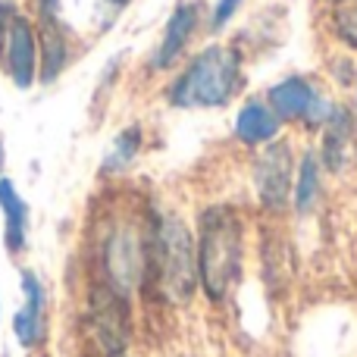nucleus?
<instances>
[{
  "mask_svg": "<svg viewBox=\"0 0 357 357\" xmlns=\"http://www.w3.org/2000/svg\"><path fill=\"white\" fill-rule=\"evenodd\" d=\"M197 282L210 301H226L241 273V216L226 204L201 213L197 229Z\"/></svg>",
  "mask_w": 357,
  "mask_h": 357,
  "instance_id": "1",
  "label": "nucleus"
},
{
  "mask_svg": "<svg viewBox=\"0 0 357 357\" xmlns=\"http://www.w3.org/2000/svg\"><path fill=\"white\" fill-rule=\"evenodd\" d=\"M241 85L238 54L222 44L204 47L195 60L176 75L167 100L178 110H204V107H226Z\"/></svg>",
  "mask_w": 357,
  "mask_h": 357,
  "instance_id": "2",
  "label": "nucleus"
},
{
  "mask_svg": "<svg viewBox=\"0 0 357 357\" xmlns=\"http://www.w3.org/2000/svg\"><path fill=\"white\" fill-rule=\"evenodd\" d=\"M151 270L169 304H188L197 282V241L178 216H160L151 232Z\"/></svg>",
  "mask_w": 357,
  "mask_h": 357,
  "instance_id": "3",
  "label": "nucleus"
},
{
  "mask_svg": "<svg viewBox=\"0 0 357 357\" xmlns=\"http://www.w3.org/2000/svg\"><path fill=\"white\" fill-rule=\"evenodd\" d=\"M100 273L107 289L132 298L151 273V235L132 220L113 222L100 238Z\"/></svg>",
  "mask_w": 357,
  "mask_h": 357,
  "instance_id": "4",
  "label": "nucleus"
},
{
  "mask_svg": "<svg viewBox=\"0 0 357 357\" xmlns=\"http://www.w3.org/2000/svg\"><path fill=\"white\" fill-rule=\"evenodd\" d=\"M88 335H91L98 354L104 357H119L129 348L132 335V320H129V298L116 295L113 289H107L104 282L94 285L91 298H88Z\"/></svg>",
  "mask_w": 357,
  "mask_h": 357,
  "instance_id": "5",
  "label": "nucleus"
},
{
  "mask_svg": "<svg viewBox=\"0 0 357 357\" xmlns=\"http://www.w3.org/2000/svg\"><path fill=\"white\" fill-rule=\"evenodd\" d=\"M291 182H295V157L289 142L264 144L260 157L254 160V191L264 210L282 213L291 201Z\"/></svg>",
  "mask_w": 357,
  "mask_h": 357,
  "instance_id": "6",
  "label": "nucleus"
},
{
  "mask_svg": "<svg viewBox=\"0 0 357 357\" xmlns=\"http://www.w3.org/2000/svg\"><path fill=\"white\" fill-rule=\"evenodd\" d=\"M266 104L279 116V123H304V126H323L333 113V104L320 98L314 85L301 75H289V79L276 82L266 91Z\"/></svg>",
  "mask_w": 357,
  "mask_h": 357,
  "instance_id": "7",
  "label": "nucleus"
},
{
  "mask_svg": "<svg viewBox=\"0 0 357 357\" xmlns=\"http://www.w3.org/2000/svg\"><path fill=\"white\" fill-rule=\"evenodd\" d=\"M19 289H22V307L13 317V335L25 351H35L47 339V289L31 270L19 273Z\"/></svg>",
  "mask_w": 357,
  "mask_h": 357,
  "instance_id": "8",
  "label": "nucleus"
},
{
  "mask_svg": "<svg viewBox=\"0 0 357 357\" xmlns=\"http://www.w3.org/2000/svg\"><path fill=\"white\" fill-rule=\"evenodd\" d=\"M3 66L10 82L19 91H29L38 82V35L31 19L13 16L10 31H6V44H3Z\"/></svg>",
  "mask_w": 357,
  "mask_h": 357,
  "instance_id": "9",
  "label": "nucleus"
},
{
  "mask_svg": "<svg viewBox=\"0 0 357 357\" xmlns=\"http://www.w3.org/2000/svg\"><path fill=\"white\" fill-rule=\"evenodd\" d=\"M197 22H201V6L197 3H178L173 10V16L167 19V29H163V38L160 44H157L154 56H151V66L154 69H169L176 66V60L185 54V47H188L191 35H195Z\"/></svg>",
  "mask_w": 357,
  "mask_h": 357,
  "instance_id": "10",
  "label": "nucleus"
},
{
  "mask_svg": "<svg viewBox=\"0 0 357 357\" xmlns=\"http://www.w3.org/2000/svg\"><path fill=\"white\" fill-rule=\"evenodd\" d=\"M0 210H3V245L6 254H22L29 248V204L25 197L16 191L13 178L0 176Z\"/></svg>",
  "mask_w": 357,
  "mask_h": 357,
  "instance_id": "11",
  "label": "nucleus"
},
{
  "mask_svg": "<svg viewBox=\"0 0 357 357\" xmlns=\"http://www.w3.org/2000/svg\"><path fill=\"white\" fill-rule=\"evenodd\" d=\"M69 63V38L60 19L41 22V38H38V82L50 85L60 79V73Z\"/></svg>",
  "mask_w": 357,
  "mask_h": 357,
  "instance_id": "12",
  "label": "nucleus"
},
{
  "mask_svg": "<svg viewBox=\"0 0 357 357\" xmlns=\"http://www.w3.org/2000/svg\"><path fill=\"white\" fill-rule=\"evenodd\" d=\"M279 116L270 110L266 100H248L235 113V135L245 144H270L279 135Z\"/></svg>",
  "mask_w": 357,
  "mask_h": 357,
  "instance_id": "13",
  "label": "nucleus"
},
{
  "mask_svg": "<svg viewBox=\"0 0 357 357\" xmlns=\"http://www.w3.org/2000/svg\"><path fill=\"white\" fill-rule=\"evenodd\" d=\"M351 154V119L342 107H333L326 119V135H323V157L329 169H342Z\"/></svg>",
  "mask_w": 357,
  "mask_h": 357,
  "instance_id": "14",
  "label": "nucleus"
},
{
  "mask_svg": "<svg viewBox=\"0 0 357 357\" xmlns=\"http://www.w3.org/2000/svg\"><path fill=\"white\" fill-rule=\"evenodd\" d=\"M138 151H142V126L135 123L113 138L110 151H107V157H104V173L116 176V173H123V169H129L132 160L138 157Z\"/></svg>",
  "mask_w": 357,
  "mask_h": 357,
  "instance_id": "15",
  "label": "nucleus"
},
{
  "mask_svg": "<svg viewBox=\"0 0 357 357\" xmlns=\"http://www.w3.org/2000/svg\"><path fill=\"white\" fill-rule=\"evenodd\" d=\"M320 197V163L314 154L301 157V167L295 169V210L307 213Z\"/></svg>",
  "mask_w": 357,
  "mask_h": 357,
  "instance_id": "16",
  "label": "nucleus"
},
{
  "mask_svg": "<svg viewBox=\"0 0 357 357\" xmlns=\"http://www.w3.org/2000/svg\"><path fill=\"white\" fill-rule=\"evenodd\" d=\"M333 29L339 41L357 47V0H339L333 3Z\"/></svg>",
  "mask_w": 357,
  "mask_h": 357,
  "instance_id": "17",
  "label": "nucleus"
},
{
  "mask_svg": "<svg viewBox=\"0 0 357 357\" xmlns=\"http://www.w3.org/2000/svg\"><path fill=\"white\" fill-rule=\"evenodd\" d=\"M285 241L279 238V235H266L264 241V266H266V279H282L285 282V257H289V251H285Z\"/></svg>",
  "mask_w": 357,
  "mask_h": 357,
  "instance_id": "18",
  "label": "nucleus"
},
{
  "mask_svg": "<svg viewBox=\"0 0 357 357\" xmlns=\"http://www.w3.org/2000/svg\"><path fill=\"white\" fill-rule=\"evenodd\" d=\"M241 3H245V0H216L213 16H210V25H213V29H222L229 19H235V13L241 10Z\"/></svg>",
  "mask_w": 357,
  "mask_h": 357,
  "instance_id": "19",
  "label": "nucleus"
},
{
  "mask_svg": "<svg viewBox=\"0 0 357 357\" xmlns=\"http://www.w3.org/2000/svg\"><path fill=\"white\" fill-rule=\"evenodd\" d=\"M13 16H16V13H13V6L0 0V60H3V44H6V31H10Z\"/></svg>",
  "mask_w": 357,
  "mask_h": 357,
  "instance_id": "20",
  "label": "nucleus"
},
{
  "mask_svg": "<svg viewBox=\"0 0 357 357\" xmlns=\"http://www.w3.org/2000/svg\"><path fill=\"white\" fill-rule=\"evenodd\" d=\"M107 3H113V6H126L129 0H107Z\"/></svg>",
  "mask_w": 357,
  "mask_h": 357,
  "instance_id": "21",
  "label": "nucleus"
},
{
  "mask_svg": "<svg viewBox=\"0 0 357 357\" xmlns=\"http://www.w3.org/2000/svg\"><path fill=\"white\" fill-rule=\"evenodd\" d=\"M0 169H3V138H0Z\"/></svg>",
  "mask_w": 357,
  "mask_h": 357,
  "instance_id": "22",
  "label": "nucleus"
},
{
  "mask_svg": "<svg viewBox=\"0 0 357 357\" xmlns=\"http://www.w3.org/2000/svg\"><path fill=\"white\" fill-rule=\"evenodd\" d=\"M98 357H104V354H98ZM119 357H126V354H119Z\"/></svg>",
  "mask_w": 357,
  "mask_h": 357,
  "instance_id": "23",
  "label": "nucleus"
}]
</instances>
